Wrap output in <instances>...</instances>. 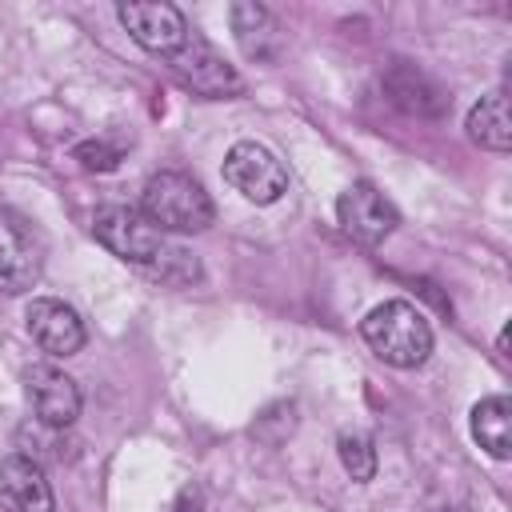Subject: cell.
Returning a JSON list of instances; mask_svg holds the SVG:
<instances>
[{"instance_id": "cell-16", "label": "cell", "mask_w": 512, "mask_h": 512, "mask_svg": "<svg viewBox=\"0 0 512 512\" xmlns=\"http://www.w3.org/2000/svg\"><path fill=\"white\" fill-rule=\"evenodd\" d=\"M76 160H80V168H88V172H108V168H116L120 164V156H124V144H108L104 136L100 140H84V144H76V152H72Z\"/></svg>"}, {"instance_id": "cell-9", "label": "cell", "mask_w": 512, "mask_h": 512, "mask_svg": "<svg viewBox=\"0 0 512 512\" xmlns=\"http://www.w3.org/2000/svg\"><path fill=\"white\" fill-rule=\"evenodd\" d=\"M24 392H28V404L36 412V420L48 424V428H68L80 416L76 380L68 372L52 368V364H32L24 372Z\"/></svg>"}, {"instance_id": "cell-4", "label": "cell", "mask_w": 512, "mask_h": 512, "mask_svg": "<svg viewBox=\"0 0 512 512\" xmlns=\"http://www.w3.org/2000/svg\"><path fill=\"white\" fill-rule=\"evenodd\" d=\"M224 180L244 200H252V204H272V200H280L288 192V168H284V160L272 148L256 144V140H240V144L228 148V156H224Z\"/></svg>"}, {"instance_id": "cell-3", "label": "cell", "mask_w": 512, "mask_h": 512, "mask_svg": "<svg viewBox=\"0 0 512 512\" xmlns=\"http://www.w3.org/2000/svg\"><path fill=\"white\" fill-rule=\"evenodd\" d=\"M92 236L120 260L128 264H144L152 268L160 260V252L168 248L164 244V232L152 228L140 208H128V204H104L96 216H92Z\"/></svg>"}, {"instance_id": "cell-10", "label": "cell", "mask_w": 512, "mask_h": 512, "mask_svg": "<svg viewBox=\"0 0 512 512\" xmlns=\"http://www.w3.org/2000/svg\"><path fill=\"white\" fill-rule=\"evenodd\" d=\"M0 508L4 512H56L52 484L32 456L16 452L0 460Z\"/></svg>"}, {"instance_id": "cell-13", "label": "cell", "mask_w": 512, "mask_h": 512, "mask_svg": "<svg viewBox=\"0 0 512 512\" xmlns=\"http://www.w3.org/2000/svg\"><path fill=\"white\" fill-rule=\"evenodd\" d=\"M472 436L492 460L512 456V400L508 396H484L472 408Z\"/></svg>"}, {"instance_id": "cell-12", "label": "cell", "mask_w": 512, "mask_h": 512, "mask_svg": "<svg viewBox=\"0 0 512 512\" xmlns=\"http://www.w3.org/2000/svg\"><path fill=\"white\" fill-rule=\"evenodd\" d=\"M380 84H384L388 100H392L396 108L412 112V116H440V112L448 108V92H444L424 68H416V64H408V60H396V64L380 76Z\"/></svg>"}, {"instance_id": "cell-11", "label": "cell", "mask_w": 512, "mask_h": 512, "mask_svg": "<svg viewBox=\"0 0 512 512\" xmlns=\"http://www.w3.org/2000/svg\"><path fill=\"white\" fill-rule=\"evenodd\" d=\"M172 68H176L196 92H204V96H232V92H240L236 68L224 64V56H220L212 44H204L200 36H188V44L172 56Z\"/></svg>"}, {"instance_id": "cell-8", "label": "cell", "mask_w": 512, "mask_h": 512, "mask_svg": "<svg viewBox=\"0 0 512 512\" xmlns=\"http://www.w3.org/2000/svg\"><path fill=\"white\" fill-rule=\"evenodd\" d=\"M24 324H28V336L48 352V356H76L88 340L84 332V320L72 304L64 300H52V296H36L24 312Z\"/></svg>"}, {"instance_id": "cell-14", "label": "cell", "mask_w": 512, "mask_h": 512, "mask_svg": "<svg viewBox=\"0 0 512 512\" xmlns=\"http://www.w3.org/2000/svg\"><path fill=\"white\" fill-rule=\"evenodd\" d=\"M468 136L488 152H508L512 148V124H508V96L504 92H488L472 104Z\"/></svg>"}, {"instance_id": "cell-5", "label": "cell", "mask_w": 512, "mask_h": 512, "mask_svg": "<svg viewBox=\"0 0 512 512\" xmlns=\"http://www.w3.org/2000/svg\"><path fill=\"white\" fill-rule=\"evenodd\" d=\"M116 16H120V24L128 28V36L140 44V48H148V52H156V56H176L184 44H188V20H184V12L176 8V4H164V0H128V4H120L116 8Z\"/></svg>"}, {"instance_id": "cell-7", "label": "cell", "mask_w": 512, "mask_h": 512, "mask_svg": "<svg viewBox=\"0 0 512 512\" xmlns=\"http://www.w3.org/2000/svg\"><path fill=\"white\" fill-rule=\"evenodd\" d=\"M36 280H40V240L16 212L0 208V292L20 296Z\"/></svg>"}, {"instance_id": "cell-2", "label": "cell", "mask_w": 512, "mask_h": 512, "mask_svg": "<svg viewBox=\"0 0 512 512\" xmlns=\"http://www.w3.org/2000/svg\"><path fill=\"white\" fill-rule=\"evenodd\" d=\"M140 216L160 232H204L216 204L188 172H156L140 192Z\"/></svg>"}, {"instance_id": "cell-1", "label": "cell", "mask_w": 512, "mask_h": 512, "mask_svg": "<svg viewBox=\"0 0 512 512\" xmlns=\"http://www.w3.org/2000/svg\"><path fill=\"white\" fill-rule=\"evenodd\" d=\"M364 344L392 368H420L432 356V324L408 300H384L360 320Z\"/></svg>"}, {"instance_id": "cell-6", "label": "cell", "mask_w": 512, "mask_h": 512, "mask_svg": "<svg viewBox=\"0 0 512 512\" xmlns=\"http://www.w3.org/2000/svg\"><path fill=\"white\" fill-rule=\"evenodd\" d=\"M336 220H340V228H344L352 240H360V244H380V240H388V236L396 232L400 212H396V204H392L376 184L356 180V184H348V188L340 192V200H336Z\"/></svg>"}, {"instance_id": "cell-15", "label": "cell", "mask_w": 512, "mask_h": 512, "mask_svg": "<svg viewBox=\"0 0 512 512\" xmlns=\"http://www.w3.org/2000/svg\"><path fill=\"white\" fill-rule=\"evenodd\" d=\"M340 464H344V472L352 476V480H372L376 476V448H372V440L364 436V432H344L340 436Z\"/></svg>"}]
</instances>
